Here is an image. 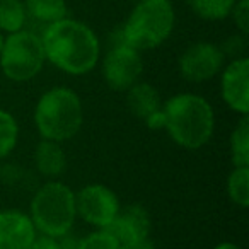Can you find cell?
Returning <instances> with one entry per match:
<instances>
[{
    "label": "cell",
    "instance_id": "6",
    "mask_svg": "<svg viewBox=\"0 0 249 249\" xmlns=\"http://www.w3.org/2000/svg\"><path fill=\"white\" fill-rule=\"evenodd\" d=\"M45 48L41 36L33 31H18L4 39L0 52V69L14 82L31 80L45 65Z\"/></svg>",
    "mask_w": 249,
    "mask_h": 249
},
{
    "label": "cell",
    "instance_id": "3",
    "mask_svg": "<svg viewBox=\"0 0 249 249\" xmlns=\"http://www.w3.org/2000/svg\"><path fill=\"white\" fill-rule=\"evenodd\" d=\"M82 123V101L69 87H53L36 103L35 124L41 139L58 143L67 142L79 133Z\"/></svg>",
    "mask_w": 249,
    "mask_h": 249
},
{
    "label": "cell",
    "instance_id": "25",
    "mask_svg": "<svg viewBox=\"0 0 249 249\" xmlns=\"http://www.w3.org/2000/svg\"><path fill=\"white\" fill-rule=\"evenodd\" d=\"M121 249H156V244H154L150 237H143V239H139V241H135V242H130V244L121 246Z\"/></svg>",
    "mask_w": 249,
    "mask_h": 249
},
{
    "label": "cell",
    "instance_id": "9",
    "mask_svg": "<svg viewBox=\"0 0 249 249\" xmlns=\"http://www.w3.org/2000/svg\"><path fill=\"white\" fill-rule=\"evenodd\" d=\"M225 55L217 45L195 43L179 56V72L188 82H207L222 70Z\"/></svg>",
    "mask_w": 249,
    "mask_h": 249
},
{
    "label": "cell",
    "instance_id": "27",
    "mask_svg": "<svg viewBox=\"0 0 249 249\" xmlns=\"http://www.w3.org/2000/svg\"><path fill=\"white\" fill-rule=\"evenodd\" d=\"M213 249H242V248L237 244H234V242H220V244H217Z\"/></svg>",
    "mask_w": 249,
    "mask_h": 249
},
{
    "label": "cell",
    "instance_id": "15",
    "mask_svg": "<svg viewBox=\"0 0 249 249\" xmlns=\"http://www.w3.org/2000/svg\"><path fill=\"white\" fill-rule=\"evenodd\" d=\"M26 16L48 28L56 21H62L67 16L65 0H26Z\"/></svg>",
    "mask_w": 249,
    "mask_h": 249
},
{
    "label": "cell",
    "instance_id": "4",
    "mask_svg": "<svg viewBox=\"0 0 249 249\" xmlns=\"http://www.w3.org/2000/svg\"><path fill=\"white\" fill-rule=\"evenodd\" d=\"M29 218L38 234L60 237L70 232L77 218L75 191L55 179L41 184L31 198Z\"/></svg>",
    "mask_w": 249,
    "mask_h": 249
},
{
    "label": "cell",
    "instance_id": "26",
    "mask_svg": "<svg viewBox=\"0 0 249 249\" xmlns=\"http://www.w3.org/2000/svg\"><path fill=\"white\" fill-rule=\"evenodd\" d=\"M227 45H231V48H220L224 55H234V50L235 53H239L242 50V38H231Z\"/></svg>",
    "mask_w": 249,
    "mask_h": 249
},
{
    "label": "cell",
    "instance_id": "10",
    "mask_svg": "<svg viewBox=\"0 0 249 249\" xmlns=\"http://www.w3.org/2000/svg\"><path fill=\"white\" fill-rule=\"evenodd\" d=\"M220 94L224 103L241 116L249 113V60L235 58L222 72Z\"/></svg>",
    "mask_w": 249,
    "mask_h": 249
},
{
    "label": "cell",
    "instance_id": "29",
    "mask_svg": "<svg viewBox=\"0 0 249 249\" xmlns=\"http://www.w3.org/2000/svg\"><path fill=\"white\" fill-rule=\"evenodd\" d=\"M139 2H142V0H139Z\"/></svg>",
    "mask_w": 249,
    "mask_h": 249
},
{
    "label": "cell",
    "instance_id": "17",
    "mask_svg": "<svg viewBox=\"0 0 249 249\" xmlns=\"http://www.w3.org/2000/svg\"><path fill=\"white\" fill-rule=\"evenodd\" d=\"M26 9L21 0H0V29L9 35L18 33L26 24Z\"/></svg>",
    "mask_w": 249,
    "mask_h": 249
},
{
    "label": "cell",
    "instance_id": "28",
    "mask_svg": "<svg viewBox=\"0 0 249 249\" xmlns=\"http://www.w3.org/2000/svg\"><path fill=\"white\" fill-rule=\"evenodd\" d=\"M2 46H4V36L0 33V52H2Z\"/></svg>",
    "mask_w": 249,
    "mask_h": 249
},
{
    "label": "cell",
    "instance_id": "14",
    "mask_svg": "<svg viewBox=\"0 0 249 249\" xmlns=\"http://www.w3.org/2000/svg\"><path fill=\"white\" fill-rule=\"evenodd\" d=\"M35 167L45 178H58L67 169V156L62 143L41 139L35 149Z\"/></svg>",
    "mask_w": 249,
    "mask_h": 249
},
{
    "label": "cell",
    "instance_id": "7",
    "mask_svg": "<svg viewBox=\"0 0 249 249\" xmlns=\"http://www.w3.org/2000/svg\"><path fill=\"white\" fill-rule=\"evenodd\" d=\"M121 205L116 193L104 184L94 183L75 193L77 215L96 229H106L120 212Z\"/></svg>",
    "mask_w": 249,
    "mask_h": 249
},
{
    "label": "cell",
    "instance_id": "13",
    "mask_svg": "<svg viewBox=\"0 0 249 249\" xmlns=\"http://www.w3.org/2000/svg\"><path fill=\"white\" fill-rule=\"evenodd\" d=\"M126 106L139 120L147 121L162 109V99L149 82H137L126 90Z\"/></svg>",
    "mask_w": 249,
    "mask_h": 249
},
{
    "label": "cell",
    "instance_id": "1",
    "mask_svg": "<svg viewBox=\"0 0 249 249\" xmlns=\"http://www.w3.org/2000/svg\"><path fill=\"white\" fill-rule=\"evenodd\" d=\"M46 60L70 75L89 73L99 60V39L84 22L62 19L48 28L41 36Z\"/></svg>",
    "mask_w": 249,
    "mask_h": 249
},
{
    "label": "cell",
    "instance_id": "12",
    "mask_svg": "<svg viewBox=\"0 0 249 249\" xmlns=\"http://www.w3.org/2000/svg\"><path fill=\"white\" fill-rule=\"evenodd\" d=\"M36 232L28 213L19 210L0 212V249H31Z\"/></svg>",
    "mask_w": 249,
    "mask_h": 249
},
{
    "label": "cell",
    "instance_id": "19",
    "mask_svg": "<svg viewBox=\"0 0 249 249\" xmlns=\"http://www.w3.org/2000/svg\"><path fill=\"white\" fill-rule=\"evenodd\" d=\"M191 11L207 21H220L232 12L235 0H188Z\"/></svg>",
    "mask_w": 249,
    "mask_h": 249
},
{
    "label": "cell",
    "instance_id": "23",
    "mask_svg": "<svg viewBox=\"0 0 249 249\" xmlns=\"http://www.w3.org/2000/svg\"><path fill=\"white\" fill-rule=\"evenodd\" d=\"M31 249H60L58 239L52 237V235H45V234H38L33 242Z\"/></svg>",
    "mask_w": 249,
    "mask_h": 249
},
{
    "label": "cell",
    "instance_id": "8",
    "mask_svg": "<svg viewBox=\"0 0 249 249\" xmlns=\"http://www.w3.org/2000/svg\"><path fill=\"white\" fill-rule=\"evenodd\" d=\"M143 72V62L139 50L118 43L107 52L103 62V77L109 89L116 92H126L133 84L140 80Z\"/></svg>",
    "mask_w": 249,
    "mask_h": 249
},
{
    "label": "cell",
    "instance_id": "16",
    "mask_svg": "<svg viewBox=\"0 0 249 249\" xmlns=\"http://www.w3.org/2000/svg\"><path fill=\"white\" fill-rule=\"evenodd\" d=\"M229 149H231V159L234 167L249 166V120L248 114L235 124L229 139Z\"/></svg>",
    "mask_w": 249,
    "mask_h": 249
},
{
    "label": "cell",
    "instance_id": "24",
    "mask_svg": "<svg viewBox=\"0 0 249 249\" xmlns=\"http://www.w3.org/2000/svg\"><path fill=\"white\" fill-rule=\"evenodd\" d=\"M70 232H72V231H70ZM70 232H67V234L56 237V239H58L60 249H77L80 239H75V235H72Z\"/></svg>",
    "mask_w": 249,
    "mask_h": 249
},
{
    "label": "cell",
    "instance_id": "11",
    "mask_svg": "<svg viewBox=\"0 0 249 249\" xmlns=\"http://www.w3.org/2000/svg\"><path fill=\"white\" fill-rule=\"evenodd\" d=\"M150 217L149 212L140 205H128L126 208H120L114 220L107 225V231L120 246L130 244L139 239L150 237Z\"/></svg>",
    "mask_w": 249,
    "mask_h": 249
},
{
    "label": "cell",
    "instance_id": "20",
    "mask_svg": "<svg viewBox=\"0 0 249 249\" xmlns=\"http://www.w3.org/2000/svg\"><path fill=\"white\" fill-rule=\"evenodd\" d=\"M19 140V124L9 111L0 109V160L11 156Z\"/></svg>",
    "mask_w": 249,
    "mask_h": 249
},
{
    "label": "cell",
    "instance_id": "18",
    "mask_svg": "<svg viewBox=\"0 0 249 249\" xmlns=\"http://www.w3.org/2000/svg\"><path fill=\"white\" fill-rule=\"evenodd\" d=\"M227 193L231 201L237 207H249V166H239L232 169L227 179Z\"/></svg>",
    "mask_w": 249,
    "mask_h": 249
},
{
    "label": "cell",
    "instance_id": "21",
    "mask_svg": "<svg viewBox=\"0 0 249 249\" xmlns=\"http://www.w3.org/2000/svg\"><path fill=\"white\" fill-rule=\"evenodd\" d=\"M77 249H121V246L107 231L97 229L80 239Z\"/></svg>",
    "mask_w": 249,
    "mask_h": 249
},
{
    "label": "cell",
    "instance_id": "2",
    "mask_svg": "<svg viewBox=\"0 0 249 249\" xmlns=\"http://www.w3.org/2000/svg\"><path fill=\"white\" fill-rule=\"evenodd\" d=\"M164 128L176 145L188 150L201 149L215 130L212 104L198 94H176L162 104Z\"/></svg>",
    "mask_w": 249,
    "mask_h": 249
},
{
    "label": "cell",
    "instance_id": "5",
    "mask_svg": "<svg viewBox=\"0 0 249 249\" xmlns=\"http://www.w3.org/2000/svg\"><path fill=\"white\" fill-rule=\"evenodd\" d=\"M174 28V9L169 0H142L121 31V41L135 50L162 45Z\"/></svg>",
    "mask_w": 249,
    "mask_h": 249
},
{
    "label": "cell",
    "instance_id": "22",
    "mask_svg": "<svg viewBox=\"0 0 249 249\" xmlns=\"http://www.w3.org/2000/svg\"><path fill=\"white\" fill-rule=\"evenodd\" d=\"M232 16H234L235 26L241 29L242 35H248L249 31V0H239L232 7Z\"/></svg>",
    "mask_w": 249,
    "mask_h": 249
}]
</instances>
